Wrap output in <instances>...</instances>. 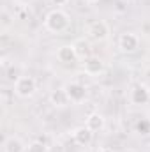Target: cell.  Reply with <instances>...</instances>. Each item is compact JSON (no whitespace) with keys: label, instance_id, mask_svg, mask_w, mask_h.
Masks as SVG:
<instances>
[{"label":"cell","instance_id":"obj_1","mask_svg":"<svg viewBox=\"0 0 150 152\" xmlns=\"http://www.w3.org/2000/svg\"><path fill=\"white\" fill-rule=\"evenodd\" d=\"M44 28L51 34H62L69 28V14L62 9H53L44 18Z\"/></svg>","mask_w":150,"mask_h":152},{"label":"cell","instance_id":"obj_2","mask_svg":"<svg viewBox=\"0 0 150 152\" xmlns=\"http://www.w3.org/2000/svg\"><path fill=\"white\" fill-rule=\"evenodd\" d=\"M85 34L94 41H106L110 37V25L104 20H92L85 25Z\"/></svg>","mask_w":150,"mask_h":152},{"label":"cell","instance_id":"obj_3","mask_svg":"<svg viewBox=\"0 0 150 152\" xmlns=\"http://www.w3.org/2000/svg\"><path fill=\"white\" fill-rule=\"evenodd\" d=\"M37 90V83L32 76H20L16 81H14V94L21 99H28L36 94Z\"/></svg>","mask_w":150,"mask_h":152},{"label":"cell","instance_id":"obj_4","mask_svg":"<svg viewBox=\"0 0 150 152\" xmlns=\"http://www.w3.org/2000/svg\"><path fill=\"white\" fill-rule=\"evenodd\" d=\"M129 101L136 106H143L150 101V88L143 83H136L129 90Z\"/></svg>","mask_w":150,"mask_h":152},{"label":"cell","instance_id":"obj_5","mask_svg":"<svg viewBox=\"0 0 150 152\" xmlns=\"http://www.w3.org/2000/svg\"><path fill=\"white\" fill-rule=\"evenodd\" d=\"M140 42H141V41H140V37H138L134 32H124V34H120V37H118V48H120L122 53L131 55V53L138 51Z\"/></svg>","mask_w":150,"mask_h":152},{"label":"cell","instance_id":"obj_6","mask_svg":"<svg viewBox=\"0 0 150 152\" xmlns=\"http://www.w3.org/2000/svg\"><path fill=\"white\" fill-rule=\"evenodd\" d=\"M64 88H66V92H67L71 103H74V104H79V103H83V101L87 99L88 90H87L85 85H81V83H78V81H71V83H67Z\"/></svg>","mask_w":150,"mask_h":152},{"label":"cell","instance_id":"obj_7","mask_svg":"<svg viewBox=\"0 0 150 152\" xmlns=\"http://www.w3.org/2000/svg\"><path fill=\"white\" fill-rule=\"evenodd\" d=\"M83 71L88 76H99L104 71V60L95 55H90L83 60Z\"/></svg>","mask_w":150,"mask_h":152},{"label":"cell","instance_id":"obj_8","mask_svg":"<svg viewBox=\"0 0 150 152\" xmlns=\"http://www.w3.org/2000/svg\"><path fill=\"white\" fill-rule=\"evenodd\" d=\"M73 140H74L76 145H81V147H87L92 143L94 140V133L87 127V126H79L73 131Z\"/></svg>","mask_w":150,"mask_h":152},{"label":"cell","instance_id":"obj_9","mask_svg":"<svg viewBox=\"0 0 150 152\" xmlns=\"http://www.w3.org/2000/svg\"><path fill=\"white\" fill-rule=\"evenodd\" d=\"M57 58L62 62V64H71L78 58V53L74 50V44H62L58 50H57Z\"/></svg>","mask_w":150,"mask_h":152},{"label":"cell","instance_id":"obj_10","mask_svg":"<svg viewBox=\"0 0 150 152\" xmlns=\"http://www.w3.org/2000/svg\"><path fill=\"white\" fill-rule=\"evenodd\" d=\"M50 101H51V104L57 106V108H66V106L71 104V99H69L66 88H57V90H53L51 96H50Z\"/></svg>","mask_w":150,"mask_h":152},{"label":"cell","instance_id":"obj_11","mask_svg":"<svg viewBox=\"0 0 150 152\" xmlns=\"http://www.w3.org/2000/svg\"><path fill=\"white\" fill-rule=\"evenodd\" d=\"M85 126H87L92 133H97V131H101V129L104 127V117L99 113V112H94V113H90L87 117Z\"/></svg>","mask_w":150,"mask_h":152},{"label":"cell","instance_id":"obj_12","mask_svg":"<svg viewBox=\"0 0 150 152\" xmlns=\"http://www.w3.org/2000/svg\"><path fill=\"white\" fill-rule=\"evenodd\" d=\"M4 152H27V147H25V143L20 138L9 136L4 142Z\"/></svg>","mask_w":150,"mask_h":152},{"label":"cell","instance_id":"obj_13","mask_svg":"<svg viewBox=\"0 0 150 152\" xmlns=\"http://www.w3.org/2000/svg\"><path fill=\"white\" fill-rule=\"evenodd\" d=\"M74 50H76V53H78V58H83L85 60L87 57H90V46L83 39H79V41L74 42Z\"/></svg>","mask_w":150,"mask_h":152},{"label":"cell","instance_id":"obj_14","mask_svg":"<svg viewBox=\"0 0 150 152\" xmlns=\"http://www.w3.org/2000/svg\"><path fill=\"white\" fill-rule=\"evenodd\" d=\"M48 151H50V145H46L41 140H36V142L28 143V147H27V152H48Z\"/></svg>","mask_w":150,"mask_h":152},{"label":"cell","instance_id":"obj_15","mask_svg":"<svg viewBox=\"0 0 150 152\" xmlns=\"http://www.w3.org/2000/svg\"><path fill=\"white\" fill-rule=\"evenodd\" d=\"M136 129H138V133H140V134H149V133H150V120L141 118V120L138 122Z\"/></svg>","mask_w":150,"mask_h":152},{"label":"cell","instance_id":"obj_16","mask_svg":"<svg viewBox=\"0 0 150 152\" xmlns=\"http://www.w3.org/2000/svg\"><path fill=\"white\" fill-rule=\"evenodd\" d=\"M20 76H21V75L18 73V69L14 67V64H12V66H11L9 69H7V80H11V81H16V80H18Z\"/></svg>","mask_w":150,"mask_h":152},{"label":"cell","instance_id":"obj_17","mask_svg":"<svg viewBox=\"0 0 150 152\" xmlns=\"http://www.w3.org/2000/svg\"><path fill=\"white\" fill-rule=\"evenodd\" d=\"M48 152H66V147H64L60 142H55V143L50 145V151Z\"/></svg>","mask_w":150,"mask_h":152},{"label":"cell","instance_id":"obj_18","mask_svg":"<svg viewBox=\"0 0 150 152\" xmlns=\"http://www.w3.org/2000/svg\"><path fill=\"white\" fill-rule=\"evenodd\" d=\"M2 25H4V27H9V25H11V16L7 14V11L2 12Z\"/></svg>","mask_w":150,"mask_h":152},{"label":"cell","instance_id":"obj_19","mask_svg":"<svg viewBox=\"0 0 150 152\" xmlns=\"http://www.w3.org/2000/svg\"><path fill=\"white\" fill-rule=\"evenodd\" d=\"M67 2H69V0H53V4H55V5H66Z\"/></svg>","mask_w":150,"mask_h":152},{"label":"cell","instance_id":"obj_20","mask_svg":"<svg viewBox=\"0 0 150 152\" xmlns=\"http://www.w3.org/2000/svg\"><path fill=\"white\" fill-rule=\"evenodd\" d=\"M97 152H115V151H113V149H110V147H101Z\"/></svg>","mask_w":150,"mask_h":152},{"label":"cell","instance_id":"obj_21","mask_svg":"<svg viewBox=\"0 0 150 152\" xmlns=\"http://www.w3.org/2000/svg\"><path fill=\"white\" fill-rule=\"evenodd\" d=\"M85 2H87V4H97L99 0H85Z\"/></svg>","mask_w":150,"mask_h":152}]
</instances>
